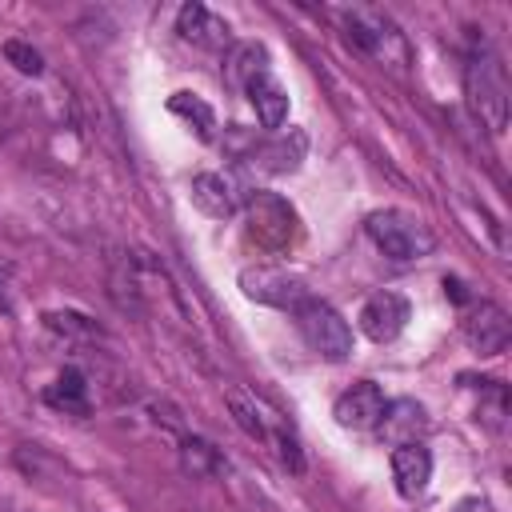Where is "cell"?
<instances>
[{"mask_svg":"<svg viewBox=\"0 0 512 512\" xmlns=\"http://www.w3.org/2000/svg\"><path fill=\"white\" fill-rule=\"evenodd\" d=\"M364 228H368V236L376 240V248L388 260H420L436 244L432 228L420 216L404 212V208H380V212H372L364 220Z\"/></svg>","mask_w":512,"mask_h":512,"instance_id":"2","label":"cell"},{"mask_svg":"<svg viewBox=\"0 0 512 512\" xmlns=\"http://www.w3.org/2000/svg\"><path fill=\"white\" fill-rule=\"evenodd\" d=\"M464 92H468L476 120L488 132H504V124H508V76H504L500 56L488 44L472 48V56L464 64Z\"/></svg>","mask_w":512,"mask_h":512,"instance_id":"1","label":"cell"},{"mask_svg":"<svg viewBox=\"0 0 512 512\" xmlns=\"http://www.w3.org/2000/svg\"><path fill=\"white\" fill-rule=\"evenodd\" d=\"M424 428V408L412 404V400H396V404H384V416H380V432L392 440V444H404V432L416 440V432Z\"/></svg>","mask_w":512,"mask_h":512,"instance_id":"16","label":"cell"},{"mask_svg":"<svg viewBox=\"0 0 512 512\" xmlns=\"http://www.w3.org/2000/svg\"><path fill=\"white\" fill-rule=\"evenodd\" d=\"M180 464L188 476H212V472H220V452L200 436H184L180 440Z\"/></svg>","mask_w":512,"mask_h":512,"instance_id":"19","label":"cell"},{"mask_svg":"<svg viewBox=\"0 0 512 512\" xmlns=\"http://www.w3.org/2000/svg\"><path fill=\"white\" fill-rule=\"evenodd\" d=\"M332 416L340 428H352V432H364V428H376L380 416H384V392L372 384V380H356L352 388H344L332 404Z\"/></svg>","mask_w":512,"mask_h":512,"instance_id":"8","label":"cell"},{"mask_svg":"<svg viewBox=\"0 0 512 512\" xmlns=\"http://www.w3.org/2000/svg\"><path fill=\"white\" fill-rule=\"evenodd\" d=\"M176 32H180L184 40L200 44V48H224V44H228V24H224L220 16H212L200 0H192V4L180 8V16H176Z\"/></svg>","mask_w":512,"mask_h":512,"instance_id":"12","label":"cell"},{"mask_svg":"<svg viewBox=\"0 0 512 512\" xmlns=\"http://www.w3.org/2000/svg\"><path fill=\"white\" fill-rule=\"evenodd\" d=\"M244 220H248V236L268 252H284L296 240V208L276 192H248Z\"/></svg>","mask_w":512,"mask_h":512,"instance_id":"4","label":"cell"},{"mask_svg":"<svg viewBox=\"0 0 512 512\" xmlns=\"http://www.w3.org/2000/svg\"><path fill=\"white\" fill-rule=\"evenodd\" d=\"M344 28H348V40H352L360 52H368V56L388 60V44L404 48L396 24H392L384 12H376V8H352V12H344Z\"/></svg>","mask_w":512,"mask_h":512,"instance_id":"9","label":"cell"},{"mask_svg":"<svg viewBox=\"0 0 512 512\" xmlns=\"http://www.w3.org/2000/svg\"><path fill=\"white\" fill-rule=\"evenodd\" d=\"M224 396H228V408H232V420L240 424V432L252 436V440H268V424H264V412H260L256 396H248L240 388H228Z\"/></svg>","mask_w":512,"mask_h":512,"instance_id":"18","label":"cell"},{"mask_svg":"<svg viewBox=\"0 0 512 512\" xmlns=\"http://www.w3.org/2000/svg\"><path fill=\"white\" fill-rule=\"evenodd\" d=\"M44 396H48V404H52V408H64V412L88 416V380H84V372H80V368H72V364L56 376V384H52Z\"/></svg>","mask_w":512,"mask_h":512,"instance_id":"15","label":"cell"},{"mask_svg":"<svg viewBox=\"0 0 512 512\" xmlns=\"http://www.w3.org/2000/svg\"><path fill=\"white\" fill-rule=\"evenodd\" d=\"M276 444H280V460H284V468L288 472H304V452H300V440H296V432H292V424H280L276 432H268Z\"/></svg>","mask_w":512,"mask_h":512,"instance_id":"21","label":"cell"},{"mask_svg":"<svg viewBox=\"0 0 512 512\" xmlns=\"http://www.w3.org/2000/svg\"><path fill=\"white\" fill-rule=\"evenodd\" d=\"M460 332L480 356H500L512 340V320L492 300H468L460 312Z\"/></svg>","mask_w":512,"mask_h":512,"instance_id":"6","label":"cell"},{"mask_svg":"<svg viewBox=\"0 0 512 512\" xmlns=\"http://www.w3.org/2000/svg\"><path fill=\"white\" fill-rule=\"evenodd\" d=\"M240 288L248 300L256 304H272V308H284V312H296L312 292L308 284L296 276V272H284V268H240Z\"/></svg>","mask_w":512,"mask_h":512,"instance_id":"5","label":"cell"},{"mask_svg":"<svg viewBox=\"0 0 512 512\" xmlns=\"http://www.w3.org/2000/svg\"><path fill=\"white\" fill-rule=\"evenodd\" d=\"M192 204L204 212V216H232L236 212V192H232V180H224L220 172H196L192 176Z\"/></svg>","mask_w":512,"mask_h":512,"instance_id":"13","label":"cell"},{"mask_svg":"<svg viewBox=\"0 0 512 512\" xmlns=\"http://www.w3.org/2000/svg\"><path fill=\"white\" fill-rule=\"evenodd\" d=\"M392 480H396V492L404 500H416L432 480V452L420 440L396 444L392 448Z\"/></svg>","mask_w":512,"mask_h":512,"instance_id":"10","label":"cell"},{"mask_svg":"<svg viewBox=\"0 0 512 512\" xmlns=\"http://www.w3.org/2000/svg\"><path fill=\"white\" fill-rule=\"evenodd\" d=\"M240 88L248 92V100H252V108H256V116H260L264 128H280L288 120V92L276 84V76H272L268 64H260Z\"/></svg>","mask_w":512,"mask_h":512,"instance_id":"11","label":"cell"},{"mask_svg":"<svg viewBox=\"0 0 512 512\" xmlns=\"http://www.w3.org/2000/svg\"><path fill=\"white\" fill-rule=\"evenodd\" d=\"M4 56H8V64H12L16 72H24V76H40V72H44V56H40L32 44H24V40H4Z\"/></svg>","mask_w":512,"mask_h":512,"instance_id":"20","label":"cell"},{"mask_svg":"<svg viewBox=\"0 0 512 512\" xmlns=\"http://www.w3.org/2000/svg\"><path fill=\"white\" fill-rule=\"evenodd\" d=\"M444 292H448V296H452L456 304H468V300H472V296L464 292V284H460L456 276H444Z\"/></svg>","mask_w":512,"mask_h":512,"instance_id":"24","label":"cell"},{"mask_svg":"<svg viewBox=\"0 0 512 512\" xmlns=\"http://www.w3.org/2000/svg\"><path fill=\"white\" fill-rule=\"evenodd\" d=\"M292 316H296V328L312 352H320L324 360H348L352 356V328L332 304L308 296Z\"/></svg>","mask_w":512,"mask_h":512,"instance_id":"3","label":"cell"},{"mask_svg":"<svg viewBox=\"0 0 512 512\" xmlns=\"http://www.w3.org/2000/svg\"><path fill=\"white\" fill-rule=\"evenodd\" d=\"M44 320H48V328H56V332H72V336H100V332H96V324H92L88 316H80V312H48Z\"/></svg>","mask_w":512,"mask_h":512,"instance_id":"22","label":"cell"},{"mask_svg":"<svg viewBox=\"0 0 512 512\" xmlns=\"http://www.w3.org/2000/svg\"><path fill=\"white\" fill-rule=\"evenodd\" d=\"M452 512H492V504L484 496H464V500L452 504Z\"/></svg>","mask_w":512,"mask_h":512,"instance_id":"23","label":"cell"},{"mask_svg":"<svg viewBox=\"0 0 512 512\" xmlns=\"http://www.w3.org/2000/svg\"><path fill=\"white\" fill-rule=\"evenodd\" d=\"M408 316H412L408 300L400 292H388L384 288V292H376V296L364 300V308H360V332L368 340H376V344H388V340H396L404 332Z\"/></svg>","mask_w":512,"mask_h":512,"instance_id":"7","label":"cell"},{"mask_svg":"<svg viewBox=\"0 0 512 512\" xmlns=\"http://www.w3.org/2000/svg\"><path fill=\"white\" fill-rule=\"evenodd\" d=\"M168 112H176L180 120H188L200 140H212V132H216V112H212V104L200 100L196 92H172V96H168Z\"/></svg>","mask_w":512,"mask_h":512,"instance_id":"17","label":"cell"},{"mask_svg":"<svg viewBox=\"0 0 512 512\" xmlns=\"http://www.w3.org/2000/svg\"><path fill=\"white\" fill-rule=\"evenodd\" d=\"M304 148H308L304 132H292L288 140H272V144L256 148V152H252V160H256L264 172H296V168H300V160H304Z\"/></svg>","mask_w":512,"mask_h":512,"instance_id":"14","label":"cell"}]
</instances>
